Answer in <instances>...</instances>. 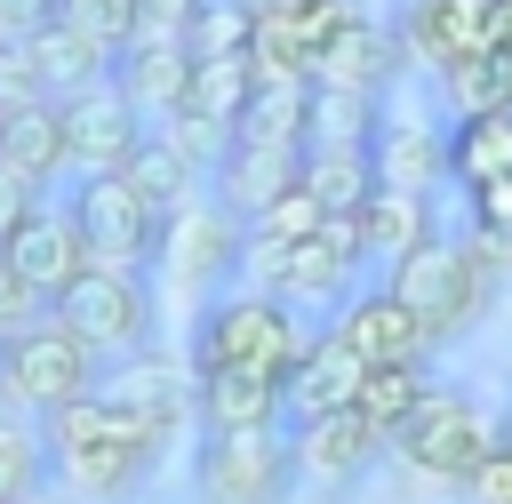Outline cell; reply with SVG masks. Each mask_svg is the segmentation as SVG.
<instances>
[{"label":"cell","mask_w":512,"mask_h":504,"mask_svg":"<svg viewBox=\"0 0 512 504\" xmlns=\"http://www.w3.org/2000/svg\"><path fill=\"white\" fill-rule=\"evenodd\" d=\"M40 432H48L56 496H72V504H128V496H144V480L168 456V440L144 416H128L112 392H88V400L56 408Z\"/></svg>","instance_id":"cell-1"},{"label":"cell","mask_w":512,"mask_h":504,"mask_svg":"<svg viewBox=\"0 0 512 504\" xmlns=\"http://www.w3.org/2000/svg\"><path fill=\"white\" fill-rule=\"evenodd\" d=\"M416 320H424V336L448 352V344H464L488 312H496V288H504V272L480 256V240L456 224V232H432L416 256H400L392 272H376Z\"/></svg>","instance_id":"cell-2"},{"label":"cell","mask_w":512,"mask_h":504,"mask_svg":"<svg viewBox=\"0 0 512 504\" xmlns=\"http://www.w3.org/2000/svg\"><path fill=\"white\" fill-rule=\"evenodd\" d=\"M304 344H312V320L296 312V304H280L272 288H256V280H232V288H216V296H200V312H192V368H256V376H280L288 384V368L304 360Z\"/></svg>","instance_id":"cell-3"},{"label":"cell","mask_w":512,"mask_h":504,"mask_svg":"<svg viewBox=\"0 0 512 504\" xmlns=\"http://www.w3.org/2000/svg\"><path fill=\"white\" fill-rule=\"evenodd\" d=\"M96 376H104V360H96L56 312H40V320H24V328L0 336V408H8V416L48 424L56 408L88 400Z\"/></svg>","instance_id":"cell-4"},{"label":"cell","mask_w":512,"mask_h":504,"mask_svg":"<svg viewBox=\"0 0 512 504\" xmlns=\"http://www.w3.org/2000/svg\"><path fill=\"white\" fill-rule=\"evenodd\" d=\"M496 440H504V416H488L464 384H440V376H432V392H424V400L408 408V424L392 432V456H400L408 472H424V480L464 488Z\"/></svg>","instance_id":"cell-5"},{"label":"cell","mask_w":512,"mask_h":504,"mask_svg":"<svg viewBox=\"0 0 512 504\" xmlns=\"http://www.w3.org/2000/svg\"><path fill=\"white\" fill-rule=\"evenodd\" d=\"M240 280H256V288H272L280 304H296V312H336L360 280H368V256H360V232H352V216H328L312 240H288V248H248V272Z\"/></svg>","instance_id":"cell-6"},{"label":"cell","mask_w":512,"mask_h":504,"mask_svg":"<svg viewBox=\"0 0 512 504\" xmlns=\"http://www.w3.org/2000/svg\"><path fill=\"white\" fill-rule=\"evenodd\" d=\"M96 360H128L152 344L160 328V296H152V272H120V264H88L56 304H48Z\"/></svg>","instance_id":"cell-7"},{"label":"cell","mask_w":512,"mask_h":504,"mask_svg":"<svg viewBox=\"0 0 512 504\" xmlns=\"http://www.w3.org/2000/svg\"><path fill=\"white\" fill-rule=\"evenodd\" d=\"M296 480L304 472H296L288 424H272V432H200V448H192L200 504H288Z\"/></svg>","instance_id":"cell-8"},{"label":"cell","mask_w":512,"mask_h":504,"mask_svg":"<svg viewBox=\"0 0 512 504\" xmlns=\"http://www.w3.org/2000/svg\"><path fill=\"white\" fill-rule=\"evenodd\" d=\"M384 24H392V40H400V56L440 80L448 64L512 40V0H392Z\"/></svg>","instance_id":"cell-9"},{"label":"cell","mask_w":512,"mask_h":504,"mask_svg":"<svg viewBox=\"0 0 512 504\" xmlns=\"http://www.w3.org/2000/svg\"><path fill=\"white\" fill-rule=\"evenodd\" d=\"M160 272H168L184 296H216V288H232V280L248 272V224L200 192L192 208H176V216L160 224Z\"/></svg>","instance_id":"cell-10"},{"label":"cell","mask_w":512,"mask_h":504,"mask_svg":"<svg viewBox=\"0 0 512 504\" xmlns=\"http://www.w3.org/2000/svg\"><path fill=\"white\" fill-rule=\"evenodd\" d=\"M56 120H64V160H72V176H120L128 152L152 136V120L128 104V88H120L112 72L88 80V88H72V96H56Z\"/></svg>","instance_id":"cell-11"},{"label":"cell","mask_w":512,"mask_h":504,"mask_svg":"<svg viewBox=\"0 0 512 504\" xmlns=\"http://www.w3.org/2000/svg\"><path fill=\"white\" fill-rule=\"evenodd\" d=\"M64 200H72L96 264H120V272H152V264H160V224H168V216L144 208L128 176H72Z\"/></svg>","instance_id":"cell-12"},{"label":"cell","mask_w":512,"mask_h":504,"mask_svg":"<svg viewBox=\"0 0 512 504\" xmlns=\"http://www.w3.org/2000/svg\"><path fill=\"white\" fill-rule=\"evenodd\" d=\"M320 328H328V336H344L368 368H432V360H440V344L424 336V320H416L384 280H360V288H352Z\"/></svg>","instance_id":"cell-13"},{"label":"cell","mask_w":512,"mask_h":504,"mask_svg":"<svg viewBox=\"0 0 512 504\" xmlns=\"http://www.w3.org/2000/svg\"><path fill=\"white\" fill-rule=\"evenodd\" d=\"M0 256H8V272H16L40 304H56V296L96 264V256H88V232H80V216H72V200H56V192H48V200L8 232V248H0Z\"/></svg>","instance_id":"cell-14"},{"label":"cell","mask_w":512,"mask_h":504,"mask_svg":"<svg viewBox=\"0 0 512 504\" xmlns=\"http://www.w3.org/2000/svg\"><path fill=\"white\" fill-rule=\"evenodd\" d=\"M304 184V144H264V136H232L216 160H208V200L232 208L240 224L256 208H272L280 192Z\"/></svg>","instance_id":"cell-15"},{"label":"cell","mask_w":512,"mask_h":504,"mask_svg":"<svg viewBox=\"0 0 512 504\" xmlns=\"http://www.w3.org/2000/svg\"><path fill=\"white\" fill-rule=\"evenodd\" d=\"M408 72V56H400V40H392V24L376 16V8H352L336 32H328V48L312 56V88H360V96H392V80Z\"/></svg>","instance_id":"cell-16"},{"label":"cell","mask_w":512,"mask_h":504,"mask_svg":"<svg viewBox=\"0 0 512 504\" xmlns=\"http://www.w3.org/2000/svg\"><path fill=\"white\" fill-rule=\"evenodd\" d=\"M96 392H112L128 416H144L168 448H176V432L192 424V360H160L152 344H144V352H128V360H104Z\"/></svg>","instance_id":"cell-17"},{"label":"cell","mask_w":512,"mask_h":504,"mask_svg":"<svg viewBox=\"0 0 512 504\" xmlns=\"http://www.w3.org/2000/svg\"><path fill=\"white\" fill-rule=\"evenodd\" d=\"M288 424V384L256 368H192V432H272Z\"/></svg>","instance_id":"cell-18"},{"label":"cell","mask_w":512,"mask_h":504,"mask_svg":"<svg viewBox=\"0 0 512 504\" xmlns=\"http://www.w3.org/2000/svg\"><path fill=\"white\" fill-rule=\"evenodd\" d=\"M288 440H296V472H304V480H320V488H344V480H360L376 456H392V440H384L360 408L296 416V424H288Z\"/></svg>","instance_id":"cell-19"},{"label":"cell","mask_w":512,"mask_h":504,"mask_svg":"<svg viewBox=\"0 0 512 504\" xmlns=\"http://www.w3.org/2000/svg\"><path fill=\"white\" fill-rule=\"evenodd\" d=\"M352 232H360V256H368V272H392L400 256H416V248L440 232V200H432V192H400V184H376V192L360 200Z\"/></svg>","instance_id":"cell-20"},{"label":"cell","mask_w":512,"mask_h":504,"mask_svg":"<svg viewBox=\"0 0 512 504\" xmlns=\"http://www.w3.org/2000/svg\"><path fill=\"white\" fill-rule=\"evenodd\" d=\"M360 384H368V360H360L344 336L312 328L304 360L288 368V424H296V416H328V408H352V400H360Z\"/></svg>","instance_id":"cell-21"},{"label":"cell","mask_w":512,"mask_h":504,"mask_svg":"<svg viewBox=\"0 0 512 504\" xmlns=\"http://www.w3.org/2000/svg\"><path fill=\"white\" fill-rule=\"evenodd\" d=\"M376 184L440 192L448 184V128H432L416 112H384V128H376Z\"/></svg>","instance_id":"cell-22"},{"label":"cell","mask_w":512,"mask_h":504,"mask_svg":"<svg viewBox=\"0 0 512 504\" xmlns=\"http://www.w3.org/2000/svg\"><path fill=\"white\" fill-rule=\"evenodd\" d=\"M112 80H120L128 104L160 128V120L184 104V88H192V48H184V40H128L120 64H112Z\"/></svg>","instance_id":"cell-23"},{"label":"cell","mask_w":512,"mask_h":504,"mask_svg":"<svg viewBox=\"0 0 512 504\" xmlns=\"http://www.w3.org/2000/svg\"><path fill=\"white\" fill-rule=\"evenodd\" d=\"M0 168H8V176H24L32 192H56V184L72 176L56 104H24V112H0Z\"/></svg>","instance_id":"cell-24"},{"label":"cell","mask_w":512,"mask_h":504,"mask_svg":"<svg viewBox=\"0 0 512 504\" xmlns=\"http://www.w3.org/2000/svg\"><path fill=\"white\" fill-rule=\"evenodd\" d=\"M120 176H128V184H136V200H144V208H160V216H176V208H192V200L208 192V168H200L184 144H168L160 128L128 152V168H120Z\"/></svg>","instance_id":"cell-25"},{"label":"cell","mask_w":512,"mask_h":504,"mask_svg":"<svg viewBox=\"0 0 512 504\" xmlns=\"http://www.w3.org/2000/svg\"><path fill=\"white\" fill-rule=\"evenodd\" d=\"M512 176V112H464L448 120V184H504Z\"/></svg>","instance_id":"cell-26"},{"label":"cell","mask_w":512,"mask_h":504,"mask_svg":"<svg viewBox=\"0 0 512 504\" xmlns=\"http://www.w3.org/2000/svg\"><path fill=\"white\" fill-rule=\"evenodd\" d=\"M304 192L328 216H360V200L376 192V144H304Z\"/></svg>","instance_id":"cell-27"},{"label":"cell","mask_w":512,"mask_h":504,"mask_svg":"<svg viewBox=\"0 0 512 504\" xmlns=\"http://www.w3.org/2000/svg\"><path fill=\"white\" fill-rule=\"evenodd\" d=\"M24 56H32V72H40V88H48V104L112 72V56H96V48H88V40L72 32V24H40V32L24 40Z\"/></svg>","instance_id":"cell-28"},{"label":"cell","mask_w":512,"mask_h":504,"mask_svg":"<svg viewBox=\"0 0 512 504\" xmlns=\"http://www.w3.org/2000/svg\"><path fill=\"white\" fill-rule=\"evenodd\" d=\"M440 96H448V120H464V112H512V40L448 64L440 72Z\"/></svg>","instance_id":"cell-29"},{"label":"cell","mask_w":512,"mask_h":504,"mask_svg":"<svg viewBox=\"0 0 512 504\" xmlns=\"http://www.w3.org/2000/svg\"><path fill=\"white\" fill-rule=\"evenodd\" d=\"M56 472H48V432L32 416H8L0 408V504H32L48 496Z\"/></svg>","instance_id":"cell-30"},{"label":"cell","mask_w":512,"mask_h":504,"mask_svg":"<svg viewBox=\"0 0 512 504\" xmlns=\"http://www.w3.org/2000/svg\"><path fill=\"white\" fill-rule=\"evenodd\" d=\"M384 96H360V88H312V136L304 144H376L384 128Z\"/></svg>","instance_id":"cell-31"},{"label":"cell","mask_w":512,"mask_h":504,"mask_svg":"<svg viewBox=\"0 0 512 504\" xmlns=\"http://www.w3.org/2000/svg\"><path fill=\"white\" fill-rule=\"evenodd\" d=\"M424 392H432V368H368V384H360V400H352V408H360V416L392 440Z\"/></svg>","instance_id":"cell-32"},{"label":"cell","mask_w":512,"mask_h":504,"mask_svg":"<svg viewBox=\"0 0 512 504\" xmlns=\"http://www.w3.org/2000/svg\"><path fill=\"white\" fill-rule=\"evenodd\" d=\"M56 24H72L96 56L120 64V48L136 40V0H56Z\"/></svg>","instance_id":"cell-33"},{"label":"cell","mask_w":512,"mask_h":504,"mask_svg":"<svg viewBox=\"0 0 512 504\" xmlns=\"http://www.w3.org/2000/svg\"><path fill=\"white\" fill-rule=\"evenodd\" d=\"M464 232L480 240V256H488L496 272H512V176L464 192Z\"/></svg>","instance_id":"cell-34"},{"label":"cell","mask_w":512,"mask_h":504,"mask_svg":"<svg viewBox=\"0 0 512 504\" xmlns=\"http://www.w3.org/2000/svg\"><path fill=\"white\" fill-rule=\"evenodd\" d=\"M320 224H328V208L296 184V192H280L272 208H256V216H248V248H288V240H312Z\"/></svg>","instance_id":"cell-35"},{"label":"cell","mask_w":512,"mask_h":504,"mask_svg":"<svg viewBox=\"0 0 512 504\" xmlns=\"http://www.w3.org/2000/svg\"><path fill=\"white\" fill-rule=\"evenodd\" d=\"M248 32H256V16L240 0H208L192 16V56H248Z\"/></svg>","instance_id":"cell-36"},{"label":"cell","mask_w":512,"mask_h":504,"mask_svg":"<svg viewBox=\"0 0 512 504\" xmlns=\"http://www.w3.org/2000/svg\"><path fill=\"white\" fill-rule=\"evenodd\" d=\"M208 0H136V40H184L192 48V16Z\"/></svg>","instance_id":"cell-37"},{"label":"cell","mask_w":512,"mask_h":504,"mask_svg":"<svg viewBox=\"0 0 512 504\" xmlns=\"http://www.w3.org/2000/svg\"><path fill=\"white\" fill-rule=\"evenodd\" d=\"M24 104H48V88L24 48H0V112H24Z\"/></svg>","instance_id":"cell-38"},{"label":"cell","mask_w":512,"mask_h":504,"mask_svg":"<svg viewBox=\"0 0 512 504\" xmlns=\"http://www.w3.org/2000/svg\"><path fill=\"white\" fill-rule=\"evenodd\" d=\"M464 496H472V504H512V432L480 456V472L464 480Z\"/></svg>","instance_id":"cell-39"},{"label":"cell","mask_w":512,"mask_h":504,"mask_svg":"<svg viewBox=\"0 0 512 504\" xmlns=\"http://www.w3.org/2000/svg\"><path fill=\"white\" fill-rule=\"evenodd\" d=\"M40 24H56V0H0V48H24Z\"/></svg>","instance_id":"cell-40"},{"label":"cell","mask_w":512,"mask_h":504,"mask_svg":"<svg viewBox=\"0 0 512 504\" xmlns=\"http://www.w3.org/2000/svg\"><path fill=\"white\" fill-rule=\"evenodd\" d=\"M40 312H48V304H40V296L8 272V256H0V336H8V328H24V320H40Z\"/></svg>","instance_id":"cell-41"},{"label":"cell","mask_w":512,"mask_h":504,"mask_svg":"<svg viewBox=\"0 0 512 504\" xmlns=\"http://www.w3.org/2000/svg\"><path fill=\"white\" fill-rule=\"evenodd\" d=\"M40 200H48V192H32L24 176H8V168H0V248H8V232H16V224L40 208Z\"/></svg>","instance_id":"cell-42"},{"label":"cell","mask_w":512,"mask_h":504,"mask_svg":"<svg viewBox=\"0 0 512 504\" xmlns=\"http://www.w3.org/2000/svg\"><path fill=\"white\" fill-rule=\"evenodd\" d=\"M248 16H296V8H312V0H240Z\"/></svg>","instance_id":"cell-43"},{"label":"cell","mask_w":512,"mask_h":504,"mask_svg":"<svg viewBox=\"0 0 512 504\" xmlns=\"http://www.w3.org/2000/svg\"><path fill=\"white\" fill-rule=\"evenodd\" d=\"M32 504H72V496H56V488H48V496H32Z\"/></svg>","instance_id":"cell-44"},{"label":"cell","mask_w":512,"mask_h":504,"mask_svg":"<svg viewBox=\"0 0 512 504\" xmlns=\"http://www.w3.org/2000/svg\"><path fill=\"white\" fill-rule=\"evenodd\" d=\"M504 432H512V416H504Z\"/></svg>","instance_id":"cell-45"}]
</instances>
